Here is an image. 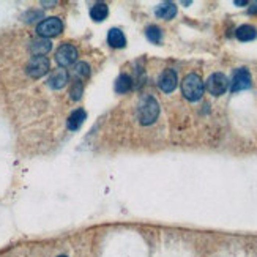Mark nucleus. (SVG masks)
I'll return each instance as SVG.
<instances>
[{
    "label": "nucleus",
    "instance_id": "obj_1",
    "mask_svg": "<svg viewBox=\"0 0 257 257\" xmlns=\"http://www.w3.org/2000/svg\"><path fill=\"white\" fill-rule=\"evenodd\" d=\"M160 115V104L153 96L147 95L139 103V109H137V117L142 125H152Z\"/></svg>",
    "mask_w": 257,
    "mask_h": 257
},
{
    "label": "nucleus",
    "instance_id": "obj_2",
    "mask_svg": "<svg viewBox=\"0 0 257 257\" xmlns=\"http://www.w3.org/2000/svg\"><path fill=\"white\" fill-rule=\"evenodd\" d=\"M205 90V85L202 82V79L197 76L196 73L188 74L183 82H182V93L185 95L186 100L190 101H199Z\"/></svg>",
    "mask_w": 257,
    "mask_h": 257
},
{
    "label": "nucleus",
    "instance_id": "obj_3",
    "mask_svg": "<svg viewBox=\"0 0 257 257\" xmlns=\"http://www.w3.org/2000/svg\"><path fill=\"white\" fill-rule=\"evenodd\" d=\"M63 30V24L58 17L52 16V17H46L41 22L36 25V32L41 38H51V36H57L60 35Z\"/></svg>",
    "mask_w": 257,
    "mask_h": 257
},
{
    "label": "nucleus",
    "instance_id": "obj_4",
    "mask_svg": "<svg viewBox=\"0 0 257 257\" xmlns=\"http://www.w3.org/2000/svg\"><path fill=\"white\" fill-rule=\"evenodd\" d=\"M227 87H229V79L223 73H213L205 82V88L209 90L213 96H221L226 93Z\"/></svg>",
    "mask_w": 257,
    "mask_h": 257
},
{
    "label": "nucleus",
    "instance_id": "obj_5",
    "mask_svg": "<svg viewBox=\"0 0 257 257\" xmlns=\"http://www.w3.org/2000/svg\"><path fill=\"white\" fill-rule=\"evenodd\" d=\"M77 60V49L76 46H73L71 43H63L60 47L57 49L55 52V62L58 63V66H70Z\"/></svg>",
    "mask_w": 257,
    "mask_h": 257
},
{
    "label": "nucleus",
    "instance_id": "obj_6",
    "mask_svg": "<svg viewBox=\"0 0 257 257\" xmlns=\"http://www.w3.org/2000/svg\"><path fill=\"white\" fill-rule=\"evenodd\" d=\"M253 87V79L250 71L246 68H239L232 77L231 82V92H242V90H248V88Z\"/></svg>",
    "mask_w": 257,
    "mask_h": 257
},
{
    "label": "nucleus",
    "instance_id": "obj_7",
    "mask_svg": "<svg viewBox=\"0 0 257 257\" xmlns=\"http://www.w3.org/2000/svg\"><path fill=\"white\" fill-rule=\"evenodd\" d=\"M47 71H49V58L47 57H33L27 65V74L33 79L43 77Z\"/></svg>",
    "mask_w": 257,
    "mask_h": 257
},
{
    "label": "nucleus",
    "instance_id": "obj_8",
    "mask_svg": "<svg viewBox=\"0 0 257 257\" xmlns=\"http://www.w3.org/2000/svg\"><path fill=\"white\" fill-rule=\"evenodd\" d=\"M177 84H179V77H177V73L174 70H171V68L164 70L161 73L160 79H158V85H160V88L164 93L174 92L177 88Z\"/></svg>",
    "mask_w": 257,
    "mask_h": 257
},
{
    "label": "nucleus",
    "instance_id": "obj_9",
    "mask_svg": "<svg viewBox=\"0 0 257 257\" xmlns=\"http://www.w3.org/2000/svg\"><path fill=\"white\" fill-rule=\"evenodd\" d=\"M66 82H68V73L63 70V68H57V70H54L47 79V85L54 88V90H60V88H63L66 85Z\"/></svg>",
    "mask_w": 257,
    "mask_h": 257
},
{
    "label": "nucleus",
    "instance_id": "obj_10",
    "mask_svg": "<svg viewBox=\"0 0 257 257\" xmlns=\"http://www.w3.org/2000/svg\"><path fill=\"white\" fill-rule=\"evenodd\" d=\"M51 49H52V43L47 38L33 39L30 44V52L33 54V57H44Z\"/></svg>",
    "mask_w": 257,
    "mask_h": 257
},
{
    "label": "nucleus",
    "instance_id": "obj_11",
    "mask_svg": "<svg viewBox=\"0 0 257 257\" xmlns=\"http://www.w3.org/2000/svg\"><path fill=\"white\" fill-rule=\"evenodd\" d=\"M85 118H87V114L84 109H76L70 114V117H68V120H66V126H68V130H71V131H77L79 128H81L85 122Z\"/></svg>",
    "mask_w": 257,
    "mask_h": 257
},
{
    "label": "nucleus",
    "instance_id": "obj_12",
    "mask_svg": "<svg viewBox=\"0 0 257 257\" xmlns=\"http://www.w3.org/2000/svg\"><path fill=\"white\" fill-rule=\"evenodd\" d=\"M107 43L114 49H122L126 46V38L120 28H111L109 33H107Z\"/></svg>",
    "mask_w": 257,
    "mask_h": 257
},
{
    "label": "nucleus",
    "instance_id": "obj_13",
    "mask_svg": "<svg viewBox=\"0 0 257 257\" xmlns=\"http://www.w3.org/2000/svg\"><path fill=\"white\" fill-rule=\"evenodd\" d=\"M155 14L160 19H166V21H169V19H172L177 14V6L172 2H164V3L156 6Z\"/></svg>",
    "mask_w": 257,
    "mask_h": 257
},
{
    "label": "nucleus",
    "instance_id": "obj_14",
    "mask_svg": "<svg viewBox=\"0 0 257 257\" xmlns=\"http://www.w3.org/2000/svg\"><path fill=\"white\" fill-rule=\"evenodd\" d=\"M71 76H73V81L76 82H84L85 79L90 76V66L85 62H77L73 70H71Z\"/></svg>",
    "mask_w": 257,
    "mask_h": 257
},
{
    "label": "nucleus",
    "instance_id": "obj_15",
    "mask_svg": "<svg viewBox=\"0 0 257 257\" xmlns=\"http://www.w3.org/2000/svg\"><path fill=\"white\" fill-rule=\"evenodd\" d=\"M235 36L240 39V41H253V39L257 38V28L253 27V25H240L239 28H237L235 32Z\"/></svg>",
    "mask_w": 257,
    "mask_h": 257
},
{
    "label": "nucleus",
    "instance_id": "obj_16",
    "mask_svg": "<svg viewBox=\"0 0 257 257\" xmlns=\"http://www.w3.org/2000/svg\"><path fill=\"white\" fill-rule=\"evenodd\" d=\"M107 14H109V8H107L104 2H98L90 8V17L95 22H103Z\"/></svg>",
    "mask_w": 257,
    "mask_h": 257
},
{
    "label": "nucleus",
    "instance_id": "obj_17",
    "mask_svg": "<svg viewBox=\"0 0 257 257\" xmlns=\"http://www.w3.org/2000/svg\"><path fill=\"white\" fill-rule=\"evenodd\" d=\"M131 87H133V79L128 76V74H120L117 79H115V85H114V88H115V92L117 93H128L131 90Z\"/></svg>",
    "mask_w": 257,
    "mask_h": 257
},
{
    "label": "nucleus",
    "instance_id": "obj_18",
    "mask_svg": "<svg viewBox=\"0 0 257 257\" xmlns=\"http://www.w3.org/2000/svg\"><path fill=\"white\" fill-rule=\"evenodd\" d=\"M145 36H147L148 41H152L155 44H160L161 39H163V32H161V28L158 27V25H150V27H147Z\"/></svg>",
    "mask_w": 257,
    "mask_h": 257
},
{
    "label": "nucleus",
    "instance_id": "obj_19",
    "mask_svg": "<svg viewBox=\"0 0 257 257\" xmlns=\"http://www.w3.org/2000/svg\"><path fill=\"white\" fill-rule=\"evenodd\" d=\"M82 92H84V85H82V82H76V81H73V85H71L70 95H71V98H73L74 101L81 100Z\"/></svg>",
    "mask_w": 257,
    "mask_h": 257
},
{
    "label": "nucleus",
    "instance_id": "obj_20",
    "mask_svg": "<svg viewBox=\"0 0 257 257\" xmlns=\"http://www.w3.org/2000/svg\"><path fill=\"white\" fill-rule=\"evenodd\" d=\"M248 2H245V0H235V5H246Z\"/></svg>",
    "mask_w": 257,
    "mask_h": 257
},
{
    "label": "nucleus",
    "instance_id": "obj_21",
    "mask_svg": "<svg viewBox=\"0 0 257 257\" xmlns=\"http://www.w3.org/2000/svg\"><path fill=\"white\" fill-rule=\"evenodd\" d=\"M58 257H66V256H58Z\"/></svg>",
    "mask_w": 257,
    "mask_h": 257
}]
</instances>
